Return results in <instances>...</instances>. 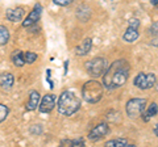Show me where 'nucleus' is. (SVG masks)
Here are the masks:
<instances>
[{
	"mask_svg": "<svg viewBox=\"0 0 158 147\" xmlns=\"http://www.w3.org/2000/svg\"><path fill=\"white\" fill-rule=\"evenodd\" d=\"M15 83V76L11 72H3L0 74V87L3 89H11Z\"/></svg>",
	"mask_w": 158,
	"mask_h": 147,
	"instance_id": "obj_11",
	"label": "nucleus"
},
{
	"mask_svg": "<svg viewBox=\"0 0 158 147\" xmlns=\"http://www.w3.org/2000/svg\"><path fill=\"white\" fill-rule=\"evenodd\" d=\"M41 14H42V6L40 3H37L36 6L33 7L32 12L29 13L25 20L23 21V26L24 28H29V26L34 25V24H36L40 18H41Z\"/></svg>",
	"mask_w": 158,
	"mask_h": 147,
	"instance_id": "obj_7",
	"label": "nucleus"
},
{
	"mask_svg": "<svg viewBox=\"0 0 158 147\" xmlns=\"http://www.w3.org/2000/svg\"><path fill=\"white\" fill-rule=\"evenodd\" d=\"M41 131H42V127L41 126H36V125H34V126H32V129H31V133L33 134V135H36V133L37 134H41Z\"/></svg>",
	"mask_w": 158,
	"mask_h": 147,
	"instance_id": "obj_24",
	"label": "nucleus"
},
{
	"mask_svg": "<svg viewBox=\"0 0 158 147\" xmlns=\"http://www.w3.org/2000/svg\"><path fill=\"white\" fill-rule=\"evenodd\" d=\"M137 38H138L137 29L136 28H132V26L128 28L127 30H125V33H124V36H123V40H124L125 42H135Z\"/></svg>",
	"mask_w": 158,
	"mask_h": 147,
	"instance_id": "obj_15",
	"label": "nucleus"
},
{
	"mask_svg": "<svg viewBox=\"0 0 158 147\" xmlns=\"http://www.w3.org/2000/svg\"><path fill=\"white\" fill-rule=\"evenodd\" d=\"M86 70L88 75H91L94 77L102 76L107 70V59L102 57L92 58L91 61H88L86 63Z\"/></svg>",
	"mask_w": 158,
	"mask_h": 147,
	"instance_id": "obj_4",
	"label": "nucleus"
},
{
	"mask_svg": "<svg viewBox=\"0 0 158 147\" xmlns=\"http://www.w3.org/2000/svg\"><path fill=\"white\" fill-rule=\"evenodd\" d=\"M150 33L153 34V36H157V34H158V21L152 24V26H150Z\"/></svg>",
	"mask_w": 158,
	"mask_h": 147,
	"instance_id": "obj_23",
	"label": "nucleus"
},
{
	"mask_svg": "<svg viewBox=\"0 0 158 147\" xmlns=\"http://www.w3.org/2000/svg\"><path fill=\"white\" fill-rule=\"evenodd\" d=\"M133 84H135L137 88H140V89H149V88H152L156 84V75L152 72H149V74L140 72L135 77Z\"/></svg>",
	"mask_w": 158,
	"mask_h": 147,
	"instance_id": "obj_6",
	"label": "nucleus"
},
{
	"mask_svg": "<svg viewBox=\"0 0 158 147\" xmlns=\"http://www.w3.org/2000/svg\"><path fill=\"white\" fill-rule=\"evenodd\" d=\"M152 45H154V46H158V34H157V36H154V40L152 41Z\"/></svg>",
	"mask_w": 158,
	"mask_h": 147,
	"instance_id": "obj_27",
	"label": "nucleus"
},
{
	"mask_svg": "<svg viewBox=\"0 0 158 147\" xmlns=\"http://www.w3.org/2000/svg\"><path fill=\"white\" fill-rule=\"evenodd\" d=\"M73 2L74 0H53V3L57 4V6H59V7H66V6H69V4H71Z\"/></svg>",
	"mask_w": 158,
	"mask_h": 147,
	"instance_id": "obj_22",
	"label": "nucleus"
},
{
	"mask_svg": "<svg viewBox=\"0 0 158 147\" xmlns=\"http://www.w3.org/2000/svg\"><path fill=\"white\" fill-rule=\"evenodd\" d=\"M145 108H146L145 99H131L127 102L125 110H127V114L131 118H136V117L141 116V113L145 110Z\"/></svg>",
	"mask_w": 158,
	"mask_h": 147,
	"instance_id": "obj_5",
	"label": "nucleus"
},
{
	"mask_svg": "<svg viewBox=\"0 0 158 147\" xmlns=\"http://www.w3.org/2000/svg\"><path fill=\"white\" fill-rule=\"evenodd\" d=\"M57 106H58L59 114L69 117L79 110V108H81V100H79V97L75 93H73L70 91H65L58 97Z\"/></svg>",
	"mask_w": 158,
	"mask_h": 147,
	"instance_id": "obj_2",
	"label": "nucleus"
},
{
	"mask_svg": "<svg viewBox=\"0 0 158 147\" xmlns=\"http://www.w3.org/2000/svg\"><path fill=\"white\" fill-rule=\"evenodd\" d=\"M56 106V96L54 95H45L38 104V109L41 113H50Z\"/></svg>",
	"mask_w": 158,
	"mask_h": 147,
	"instance_id": "obj_9",
	"label": "nucleus"
},
{
	"mask_svg": "<svg viewBox=\"0 0 158 147\" xmlns=\"http://www.w3.org/2000/svg\"><path fill=\"white\" fill-rule=\"evenodd\" d=\"M9 114V108L6 104H0V124L8 117Z\"/></svg>",
	"mask_w": 158,
	"mask_h": 147,
	"instance_id": "obj_21",
	"label": "nucleus"
},
{
	"mask_svg": "<svg viewBox=\"0 0 158 147\" xmlns=\"http://www.w3.org/2000/svg\"><path fill=\"white\" fill-rule=\"evenodd\" d=\"M8 41H9V30L4 25H0V46L6 45Z\"/></svg>",
	"mask_w": 158,
	"mask_h": 147,
	"instance_id": "obj_18",
	"label": "nucleus"
},
{
	"mask_svg": "<svg viewBox=\"0 0 158 147\" xmlns=\"http://www.w3.org/2000/svg\"><path fill=\"white\" fill-rule=\"evenodd\" d=\"M71 146H85V141H83L82 138L74 139V141H71Z\"/></svg>",
	"mask_w": 158,
	"mask_h": 147,
	"instance_id": "obj_26",
	"label": "nucleus"
},
{
	"mask_svg": "<svg viewBox=\"0 0 158 147\" xmlns=\"http://www.w3.org/2000/svg\"><path fill=\"white\" fill-rule=\"evenodd\" d=\"M129 26L137 29L138 26H140V20H137V18H131L129 20Z\"/></svg>",
	"mask_w": 158,
	"mask_h": 147,
	"instance_id": "obj_25",
	"label": "nucleus"
},
{
	"mask_svg": "<svg viewBox=\"0 0 158 147\" xmlns=\"http://www.w3.org/2000/svg\"><path fill=\"white\" fill-rule=\"evenodd\" d=\"M154 85H156V88H157V91H158V80H156V84H154Z\"/></svg>",
	"mask_w": 158,
	"mask_h": 147,
	"instance_id": "obj_30",
	"label": "nucleus"
},
{
	"mask_svg": "<svg viewBox=\"0 0 158 147\" xmlns=\"http://www.w3.org/2000/svg\"><path fill=\"white\" fill-rule=\"evenodd\" d=\"M38 104H40V93L37 91H31V93H29V100L25 105V109L28 112H32L34 109H37Z\"/></svg>",
	"mask_w": 158,
	"mask_h": 147,
	"instance_id": "obj_12",
	"label": "nucleus"
},
{
	"mask_svg": "<svg viewBox=\"0 0 158 147\" xmlns=\"http://www.w3.org/2000/svg\"><path fill=\"white\" fill-rule=\"evenodd\" d=\"M90 8H87L86 6H82L81 8H78V12H77V16L81 18L82 21H87L88 20V17H90Z\"/></svg>",
	"mask_w": 158,
	"mask_h": 147,
	"instance_id": "obj_17",
	"label": "nucleus"
},
{
	"mask_svg": "<svg viewBox=\"0 0 158 147\" xmlns=\"http://www.w3.org/2000/svg\"><path fill=\"white\" fill-rule=\"evenodd\" d=\"M91 47H92V40H91V38H86V40L83 41L82 45L77 47V54H78V55H81V57L87 55V54L90 53Z\"/></svg>",
	"mask_w": 158,
	"mask_h": 147,
	"instance_id": "obj_14",
	"label": "nucleus"
},
{
	"mask_svg": "<svg viewBox=\"0 0 158 147\" xmlns=\"http://www.w3.org/2000/svg\"><path fill=\"white\" fill-rule=\"evenodd\" d=\"M82 96L90 104H96L103 97V83L98 80H88L82 88Z\"/></svg>",
	"mask_w": 158,
	"mask_h": 147,
	"instance_id": "obj_3",
	"label": "nucleus"
},
{
	"mask_svg": "<svg viewBox=\"0 0 158 147\" xmlns=\"http://www.w3.org/2000/svg\"><path fill=\"white\" fill-rule=\"evenodd\" d=\"M12 62L16 67H23L25 65V61H24V54L21 50H15L12 54Z\"/></svg>",
	"mask_w": 158,
	"mask_h": 147,
	"instance_id": "obj_16",
	"label": "nucleus"
},
{
	"mask_svg": "<svg viewBox=\"0 0 158 147\" xmlns=\"http://www.w3.org/2000/svg\"><path fill=\"white\" fill-rule=\"evenodd\" d=\"M110 131V126L106 122H102V124L96 125L94 129L88 133V139L90 141H98V139H102L103 137H106Z\"/></svg>",
	"mask_w": 158,
	"mask_h": 147,
	"instance_id": "obj_8",
	"label": "nucleus"
},
{
	"mask_svg": "<svg viewBox=\"0 0 158 147\" xmlns=\"http://www.w3.org/2000/svg\"><path fill=\"white\" fill-rule=\"evenodd\" d=\"M153 131H154V134L157 135V138H158V124L154 125V129H153Z\"/></svg>",
	"mask_w": 158,
	"mask_h": 147,
	"instance_id": "obj_28",
	"label": "nucleus"
},
{
	"mask_svg": "<svg viewBox=\"0 0 158 147\" xmlns=\"http://www.w3.org/2000/svg\"><path fill=\"white\" fill-rule=\"evenodd\" d=\"M24 61H25V63L32 65V63H34L37 61V54L33 53V51H27L25 54H24Z\"/></svg>",
	"mask_w": 158,
	"mask_h": 147,
	"instance_id": "obj_20",
	"label": "nucleus"
},
{
	"mask_svg": "<svg viewBox=\"0 0 158 147\" xmlns=\"http://www.w3.org/2000/svg\"><path fill=\"white\" fill-rule=\"evenodd\" d=\"M24 9L21 7H16V8H9L7 9L6 12V17L8 21H12V22H19L23 20L24 17Z\"/></svg>",
	"mask_w": 158,
	"mask_h": 147,
	"instance_id": "obj_10",
	"label": "nucleus"
},
{
	"mask_svg": "<svg viewBox=\"0 0 158 147\" xmlns=\"http://www.w3.org/2000/svg\"><path fill=\"white\" fill-rule=\"evenodd\" d=\"M106 146L107 147H128L129 143H128L127 139H113V141H108Z\"/></svg>",
	"mask_w": 158,
	"mask_h": 147,
	"instance_id": "obj_19",
	"label": "nucleus"
},
{
	"mask_svg": "<svg viewBox=\"0 0 158 147\" xmlns=\"http://www.w3.org/2000/svg\"><path fill=\"white\" fill-rule=\"evenodd\" d=\"M150 3L153 6H158V0H150Z\"/></svg>",
	"mask_w": 158,
	"mask_h": 147,
	"instance_id": "obj_29",
	"label": "nucleus"
},
{
	"mask_svg": "<svg viewBox=\"0 0 158 147\" xmlns=\"http://www.w3.org/2000/svg\"><path fill=\"white\" fill-rule=\"evenodd\" d=\"M157 113H158V105L156 104V102H152L149 106L145 108V110L141 113V117H142V120H144L145 122H148L152 117L157 116Z\"/></svg>",
	"mask_w": 158,
	"mask_h": 147,
	"instance_id": "obj_13",
	"label": "nucleus"
},
{
	"mask_svg": "<svg viewBox=\"0 0 158 147\" xmlns=\"http://www.w3.org/2000/svg\"><path fill=\"white\" fill-rule=\"evenodd\" d=\"M131 66L125 59L115 61L103 74V87L107 89H116L124 85L129 76Z\"/></svg>",
	"mask_w": 158,
	"mask_h": 147,
	"instance_id": "obj_1",
	"label": "nucleus"
}]
</instances>
